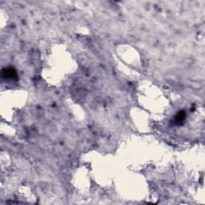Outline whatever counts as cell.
Segmentation results:
<instances>
[{
	"label": "cell",
	"instance_id": "obj_1",
	"mask_svg": "<svg viewBox=\"0 0 205 205\" xmlns=\"http://www.w3.org/2000/svg\"><path fill=\"white\" fill-rule=\"evenodd\" d=\"M3 76L6 79H13L16 76L15 71L13 68H7V69L3 70Z\"/></svg>",
	"mask_w": 205,
	"mask_h": 205
},
{
	"label": "cell",
	"instance_id": "obj_2",
	"mask_svg": "<svg viewBox=\"0 0 205 205\" xmlns=\"http://www.w3.org/2000/svg\"><path fill=\"white\" fill-rule=\"evenodd\" d=\"M184 120H185V114L183 111H180L177 114L176 116V122L178 124H181L184 121Z\"/></svg>",
	"mask_w": 205,
	"mask_h": 205
}]
</instances>
